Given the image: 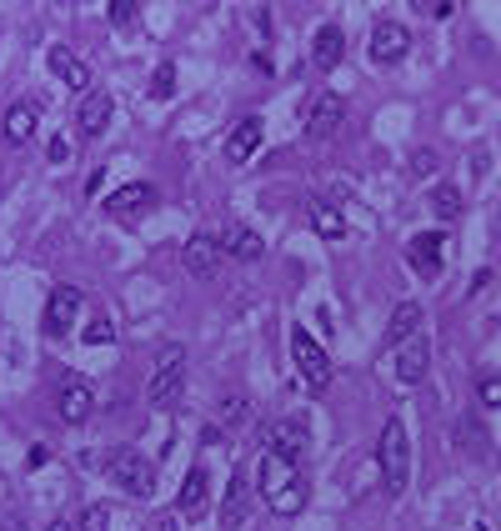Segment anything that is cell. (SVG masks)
Here are the masks:
<instances>
[{
	"label": "cell",
	"instance_id": "obj_19",
	"mask_svg": "<svg viewBox=\"0 0 501 531\" xmlns=\"http://www.w3.org/2000/svg\"><path fill=\"white\" fill-rule=\"evenodd\" d=\"M91 386L86 381H76V376H66L61 381V421L66 426H81V421H91Z\"/></svg>",
	"mask_w": 501,
	"mask_h": 531
},
{
	"label": "cell",
	"instance_id": "obj_24",
	"mask_svg": "<svg viewBox=\"0 0 501 531\" xmlns=\"http://www.w3.org/2000/svg\"><path fill=\"white\" fill-rule=\"evenodd\" d=\"M176 506H181V516H196V511H206V471H201V466H191V471H186Z\"/></svg>",
	"mask_w": 501,
	"mask_h": 531
},
{
	"label": "cell",
	"instance_id": "obj_31",
	"mask_svg": "<svg viewBox=\"0 0 501 531\" xmlns=\"http://www.w3.org/2000/svg\"><path fill=\"white\" fill-rule=\"evenodd\" d=\"M106 11H111V26L126 31V26H136V11H141V6H136V0H111Z\"/></svg>",
	"mask_w": 501,
	"mask_h": 531
},
{
	"label": "cell",
	"instance_id": "obj_12",
	"mask_svg": "<svg viewBox=\"0 0 501 531\" xmlns=\"http://www.w3.org/2000/svg\"><path fill=\"white\" fill-rule=\"evenodd\" d=\"M46 66H51V76H56L61 86H71V91H91V66H86L71 46H51V51H46Z\"/></svg>",
	"mask_w": 501,
	"mask_h": 531
},
{
	"label": "cell",
	"instance_id": "obj_35",
	"mask_svg": "<svg viewBox=\"0 0 501 531\" xmlns=\"http://www.w3.org/2000/svg\"><path fill=\"white\" fill-rule=\"evenodd\" d=\"M156 531H181V516H171V511H161V516H156Z\"/></svg>",
	"mask_w": 501,
	"mask_h": 531
},
{
	"label": "cell",
	"instance_id": "obj_8",
	"mask_svg": "<svg viewBox=\"0 0 501 531\" xmlns=\"http://www.w3.org/2000/svg\"><path fill=\"white\" fill-rule=\"evenodd\" d=\"M266 451H276V456H286V461H301V456L311 451V426H306L301 416H286V421L266 426Z\"/></svg>",
	"mask_w": 501,
	"mask_h": 531
},
{
	"label": "cell",
	"instance_id": "obj_30",
	"mask_svg": "<svg viewBox=\"0 0 501 531\" xmlns=\"http://www.w3.org/2000/svg\"><path fill=\"white\" fill-rule=\"evenodd\" d=\"M221 421H226V426H246V421H251V406H246L241 396H226V401H221Z\"/></svg>",
	"mask_w": 501,
	"mask_h": 531
},
{
	"label": "cell",
	"instance_id": "obj_25",
	"mask_svg": "<svg viewBox=\"0 0 501 531\" xmlns=\"http://www.w3.org/2000/svg\"><path fill=\"white\" fill-rule=\"evenodd\" d=\"M426 206H431V216H436V221H456L466 201H461V191H456V186H446V181H441V186H431Z\"/></svg>",
	"mask_w": 501,
	"mask_h": 531
},
{
	"label": "cell",
	"instance_id": "obj_22",
	"mask_svg": "<svg viewBox=\"0 0 501 531\" xmlns=\"http://www.w3.org/2000/svg\"><path fill=\"white\" fill-rule=\"evenodd\" d=\"M416 331H421V306L416 301H401L391 311V321H386V346H406Z\"/></svg>",
	"mask_w": 501,
	"mask_h": 531
},
{
	"label": "cell",
	"instance_id": "obj_37",
	"mask_svg": "<svg viewBox=\"0 0 501 531\" xmlns=\"http://www.w3.org/2000/svg\"><path fill=\"white\" fill-rule=\"evenodd\" d=\"M46 531H76V526H71V521H66V516H56V521H51V526H46Z\"/></svg>",
	"mask_w": 501,
	"mask_h": 531
},
{
	"label": "cell",
	"instance_id": "obj_34",
	"mask_svg": "<svg viewBox=\"0 0 501 531\" xmlns=\"http://www.w3.org/2000/svg\"><path fill=\"white\" fill-rule=\"evenodd\" d=\"M46 456H51V446H31V456H26V466L36 471V466H46Z\"/></svg>",
	"mask_w": 501,
	"mask_h": 531
},
{
	"label": "cell",
	"instance_id": "obj_18",
	"mask_svg": "<svg viewBox=\"0 0 501 531\" xmlns=\"http://www.w3.org/2000/svg\"><path fill=\"white\" fill-rule=\"evenodd\" d=\"M36 121H41V116H36V106H31V101H16V106L6 111V121H0V136H6V146H11V151H21V146L36 136Z\"/></svg>",
	"mask_w": 501,
	"mask_h": 531
},
{
	"label": "cell",
	"instance_id": "obj_4",
	"mask_svg": "<svg viewBox=\"0 0 501 531\" xmlns=\"http://www.w3.org/2000/svg\"><path fill=\"white\" fill-rule=\"evenodd\" d=\"M181 386H186V346H161V356H156V371H151V406H171L176 396H181Z\"/></svg>",
	"mask_w": 501,
	"mask_h": 531
},
{
	"label": "cell",
	"instance_id": "obj_23",
	"mask_svg": "<svg viewBox=\"0 0 501 531\" xmlns=\"http://www.w3.org/2000/svg\"><path fill=\"white\" fill-rule=\"evenodd\" d=\"M221 251H226V256H236V261H261L266 241H261L256 231H246V226H231V231L221 236Z\"/></svg>",
	"mask_w": 501,
	"mask_h": 531
},
{
	"label": "cell",
	"instance_id": "obj_15",
	"mask_svg": "<svg viewBox=\"0 0 501 531\" xmlns=\"http://www.w3.org/2000/svg\"><path fill=\"white\" fill-rule=\"evenodd\" d=\"M341 56H346V31H341L336 21L316 26V36H311V66H316V71H336Z\"/></svg>",
	"mask_w": 501,
	"mask_h": 531
},
{
	"label": "cell",
	"instance_id": "obj_36",
	"mask_svg": "<svg viewBox=\"0 0 501 531\" xmlns=\"http://www.w3.org/2000/svg\"><path fill=\"white\" fill-rule=\"evenodd\" d=\"M416 171H421V176L436 171V156H431V151H416Z\"/></svg>",
	"mask_w": 501,
	"mask_h": 531
},
{
	"label": "cell",
	"instance_id": "obj_6",
	"mask_svg": "<svg viewBox=\"0 0 501 531\" xmlns=\"http://www.w3.org/2000/svg\"><path fill=\"white\" fill-rule=\"evenodd\" d=\"M81 286H56L51 291V301H46V336L51 341H61V336H71V326H76V316H81Z\"/></svg>",
	"mask_w": 501,
	"mask_h": 531
},
{
	"label": "cell",
	"instance_id": "obj_26",
	"mask_svg": "<svg viewBox=\"0 0 501 531\" xmlns=\"http://www.w3.org/2000/svg\"><path fill=\"white\" fill-rule=\"evenodd\" d=\"M311 226H316V236H326V241H341V236H346V216H341L336 206H326V201H311Z\"/></svg>",
	"mask_w": 501,
	"mask_h": 531
},
{
	"label": "cell",
	"instance_id": "obj_32",
	"mask_svg": "<svg viewBox=\"0 0 501 531\" xmlns=\"http://www.w3.org/2000/svg\"><path fill=\"white\" fill-rule=\"evenodd\" d=\"M411 11H421L426 21H446L456 6H451V0H411Z\"/></svg>",
	"mask_w": 501,
	"mask_h": 531
},
{
	"label": "cell",
	"instance_id": "obj_28",
	"mask_svg": "<svg viewBox=\"0 0 501 531\" xmlns=\"http://www.w3.org/2000/svg\"><path fill=\"white\" fill-rule=\"evenodd\" d=\"M171 91H176V66L161 61V66L151 71V101H171Z\"/></svg>",
	"mask_w": 501,
	"mask_h": 531
},
{
	"label": "cell",
	"instance_id": "obj_11",
	"mask_svg": "<svg viewBox=\"0 0 501 531\" xmlns=\"http://www.w3.org/2000/svg\"><path fill=\"white\" fill-rule=\"evenodd\" d=\"M341 116H346V101H341L336 91H321V96H311V106H306V136H311V141L331 136V131L341 126Z\"/></svg>",
	"mask_w": 501,
	"mask_h": 531
},
{
	"label": "cell",
	"instance_id": "obj_10",
	"mask_svg": "<svg viewBox=\"0 0 501 531\" xmlns=\"http://www.w3.org/2000/svg\"><path fill=\"white\" fill-rule=\"evenodd\" d=\"M181 256H186V271H191V276L211 281V276L221 271V256H226V251H221V236H211V231H196V236L186 241V251H181Z\"/></svg>",
	"mask_w": 501,
	"mask_h": 531
},
{
	"label": "cell",
	"instance_id": "obj_14",
	"mask_svg": "<svg viewBox=\"0 0 501 531\" xmlns=\"http://www.w3.org/2000/svg\"><path fill=\"white\" fill-rule=\"evenodd\" d=\"M451 441H456V451H466L471 461H486V456H491V436H486V426H481L476 411H461V416L451 421Z\"/></svg>",
	"mask_w": 501,
	"mask_h": 531
},
{
	"label": "cell",
	"instance_id": "obj_7",
	"mask_svg": "<svg viewBox=\"0 0 501 531\" xmlns=\"http://www.w3.org/2000/svg\"><path fill=\"white\" fill-rule=\"evenodd\" d=\"M366 51H371L376 66H396V61H406V51H411V31H406L401 21H381V26H371Z\"/></svg>",
	"mask_w": 501,
	"mask_h": 531
},
{
	"label": "cell",
	"instance_id": "obj_27",
	"mask_svg": "<svg viewBox=\"0 0 501 531\" xmlns=\"http://www.w3.org/2000/svg\"><path fill=\"white\" fill-rule=\"evenodd\" d=\"M476 401H481L486 411L501 406V371H481V376H476Z\"/></svg>",
	"mask_w": 501,
	"mask_h": 531
},
{
	"label": "cell",
	"instance_id": "obj_33",
	"mask_svg": "<svg viewBox=\"0 0 501 531\" xmlns=\"http://www.w3.org/2000/svg\"><path fill=\"white\" fill-rule=\"evenodd\" d=\"M111 526V511L106 506H91L86 516H81V531H106Z\"/></svg>",
	"mask_w": 501,
	"mask_h": 531
},
{
	"label": "cell",
	"instance_id": "obj_1",
	"mask_svg": "<svg viewBox=\"0 0 501 531\" xmlns=\"http://www.w3.org/2000/svg\"><path fill=\"white\" fill-rule=\"evenodd\" d=\"M256 486H261V501H266L276 516H296V511L306 506V476H301V466L286 461V456H276V451L261 456Z\"/></svg>",
	"mask_w": 501,
	"mask_h": 531
},
{
	"label": "cell",
	"instance_id": "obj_21",
	"mask_svg": "<svg viewBox=\"0 0 501 531\" xmlns=\"http://www.w3.org/2000/svg\"><path fill=\"white\" fill-rule=\"evenodd\" d=\"M151 201H156V191H151L146 181H131V186H121V191L106 196V211H111V216H136V211H146Z\"/></svg>",
	"mask_w": 501,
	"mask_h": 531
},
{
	"label": "cell",
	"instance_id": "obj_2",
	"mask_svg": "<svg viewBox=\"0 0 501 531\" xmlns=\"http://www.w3.org/2000/svg\"><path fill=\"white\" fill-rule=\"evenodd\" d=\"M376 466H381V486H386L391 496H401V491H406V481H411V441H406V426H401L396 416L381 426Z\"/></svg>",
	"mask_w": 501,
	"mask_h": 531
},
{
	"label": "cell",
	"instance_id": "obj_20",
	"mask_svg": "<svg viewBox=\"0 0 501 531\" xmlns=\"http://www.w3.org/2000/svg\"><path fill=\"white\" fill-rule=\"evenodd\" d=\"M401 351V361H396V376H401V386H416L421 376H426V361H431V346H426V336H411L406 346H396Z\"/></svg>",
	"mask_w": 501,
	"mask_h": 531
},
{
	"label": "cell",
	"instance_id": "obj_17",
	"mask_svg": "<svg viewBox=\"0 0 501 531\" xmlns=\"http://www.w3.org/2000/svg\"><path fill=\"white\" fill-rule=\"evenodd\" d=\"M246 506H251V476L246 471H231V486H226V501H221V526L226 531H241L246 526Z\"/></svg>",
	"mask_w": 501,
	"mask_h": 531
},
{
	"label": "cell",
	"instance_id": "obj_3",
	"mask_svg": "<svg viewBox=\"0 0 501 531\" xmlns=\"http://www.w3.org/2000/svg\"><path fill=\"white\" fill-rule=\"evenodd\" d=\"M106 476H111L126 496H136V501H151V496H156V466H151L141 451H131V446H116V451H111Z\"/></svg>",
	"mask_w": 501,
	"mask_h": 531
},
{
	"label": "cell",
	"instance_id": "obj_29",
	"mask_svg": "<svg viewBox=\"0 0 501 531\" xmlns=\"http://www.w3.org/2000/svg\"><path fill=\"white\" fill-rule=\"evenodd\" d=\"M81 336H86V346H111V341H116V326H111L106 316H91V326H86Z\"/></svg>",
	"mask_w": 501,
	"mask_h": 531
},
{
	"label": "cell",
	"instance_id": "obj_16",
	"mask_svg": "<svg viewBox=\"0 0 501 531\" xmlns=\"http://www.w3.org/2000/svg\"><path fill=\"white\" fill-rule=\"evenodd\" d=\"M76 126H81L86 141L106 136V131H111V96H106V91H86L81 106H76Z\"/></svg>",
	"mask_w": 501,
	"mask_h": 531
},
{
	"label": "cell",
	"instance_id": "obj_9",
	"mask_svg": "<svg viewBox=\"0 0 501 531\" xmlns=\"http://www.w3.org/2000/svg\"><path fill=\"white\" fill-rule=\"evenodd\" d=\"M406 261H411L416 276L436 281V276H441V261H446V236H441V231H421V236H411Z\"/></svg>",
	"mask_w": 501,
	"mask_h": 531
},
{
	"label": "cell",
	"instance_id": "obj_5",
	"mask_svg": "<svg viewBox=\"0 0 501 531\" xmlns=\"http://www.w3.org/2000/svg\"><path fill=\"white\" fill-rule=\"evenodd\" d=\"M291 356H296V371H301V381L311 391H321L331 381V356H326V346L306 326H291Z\"/></svg>",
	"mask_w": 501,
	"mask_h": 531
},
{
	"label": "cell",
	"instance_id": "obj_13",
	"mask_svg": "<svg viewBox=\"0 0 501 531\" xmlns=\"http://www.w3.org/2000/svg\"><path fill=\"white\" fill-rule=\"evenodd\" d=\"M261 141H266V121H261V116L236 121V131L226 136V161H231V166H246V161L261 151Z\"/></svg>",
	"mask_w": 501,
	"mask_h": 531
}]
</instances>
